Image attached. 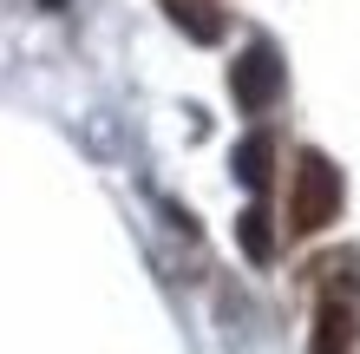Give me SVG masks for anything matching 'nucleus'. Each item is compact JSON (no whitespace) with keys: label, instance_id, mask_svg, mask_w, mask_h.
Instances as JSON below:
<instances>
[{"label":"nucleus","instance_id":"nucleus-1","mask_svg":"<svg viewBox=\"0 0 360 354\" xmlns=\"http://www.w3.org/2000/svg\"><path fill=\"white\" fill-rule=\"evenodd\" d=\"M334 217H341V171L321 151H302V164H295V197H288V230L314 236Z\"/></svg>","mask_w":360,"mask_h":354},{"label":"nucleus","instance_id":"nucleus-2","mask_svg":"<svg viewBox=\"0 0 360 354\" xmlns=\"http://www.w3.org/2000/svg\"><path fill=\"white\" fill-rule=\"evenodd\" d=\"M229 92H236L243 112H269V99L282 92V59H275V46H249L236 66H229Z\"/></svg>","mask_w":360,"mask_h":354},{"label":"nucleus","instance_id":"nucleus-3","mask_svg":"<svg viewBox=\"0 0 360 354\" xmlns=\"http://www.w3.org/2000/svg\"><path fill=\"white\" fill-rule=\"evenodd\" d=\"M347 348H354V308H347V296H341V282L328 276L321 308H314V348H308V354H347Z\"/></svg>","mask_w":360,"mask_h":354},{"label":"nucleus","instance_id":"nucleus-4","mask_svg":"<svg viewBox=\"0 0 360 354\" xmlns=\"http://www.w3.org/2000/svg\"><path fill=\"white\" fill-rule=\"evenodd\" d=\"M269 171H275V144H269V132L243 138V144H236V177L249 184V191H262V184H269Z\"/></svg>","mask_w":360,"mask_h":354},{"label":"nucleus","instance_id":"nucleus-5","mask_svg":"<svg viewBox=\"0 0 360 354\" xmlns=\"http://www.w3.org/2000/svg\"><path fill=\"white\" fill-rule=\"evenodd\" d=\"M236 236H243V256L249 263H269L275 256V230H269V210H262V203H256V210H243Z\"/></svg>","mask_w":360,"mask_h":354}]
</instances>
